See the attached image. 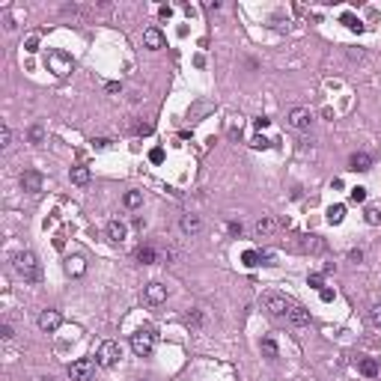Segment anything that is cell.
Segmentation results:
<instances>
[{
	"mask_svg": "<svg viewBox=\"0 0 381 381\" xmlns=\"http://www.w3.org/2000/svg\"><path fill=\"white\" fill-rule=\"evenodd\" d=\"M12 265H15V271L24 277V283H39V280H42V265H39V259H36L33 250H21V253H15Z\"/></svg>",
	"mask_w": 381,
	"mask_h": 381,
	"instance_id": "6da1fadb",
	"label": "cell"
},
{
	"mask_svg": "<svg viewBox=\"0 0 381 381\" xmlns=\"http://www.w3.org/2000/svg\"><path fill=\"white\" fill-rule=\"evenodd\" d=\"M131 351H134L137 357H149V354L155 351V331H152V328L134 331V334H131Z\"/></svg>",
	"mask_w": 381,
	"mask_h": 381,
	"instance_id": "7a4b0ae2",
	"label": "cell"
},
{
	"mask_svg": "<svg viewBox=\"0 0 381 381\" xmlns=\"http://www.w3.org/2000/svg\"><path fill=\"white\" fill-rule=\"evenodd\" d=\"M122 357V349H119V343H113V340H107V343H101V349L95 354V363L98 366H104V369H110V366H116V360Z\"/></svg>",
	"mask_w": 381,
	"mask_h": 381,
	"instance_id": "3957f363",
	"label": "cell"
},
{
	"mask_svg": "<svg viewBox=\"0 0 381 381\" xmlns=\"http://www.w3.org/2000/svg\"><path fill=\"white\" fill-rule=\"evenodd\" d=\"M95 375V360L93 357H78L75 363H69V378L72 381H90Z\"/></svg>",
	"mask_w": 381,
	"mask_h": 381,
	"instance_id": "277c9868",
	"label": "cell"
},
{
	"mask_svg": "<svg viewBox=\"0 0 381 381\" xmlns=\"http://www.w3.org/2000/svg\"><path fill=\"white\" fill-rule=\"evenodd\" d=\"M262 307H265L271 316H286L292 304L286 301L283 295H277V292H265V295H262Z\"/></svg>",
	"mask_w": 381,
	"mask_h": 381,
	"instance_id": "5b68a950",
	"label": "cell"
},
{
	"mask_svg": "<svg viewBox=\"0 0 381 381\" xmlns=\"http://www.w3.org/2000/svg\"><path fill=\"white\" fill-rule=\"evenodd\" d=\"M143 301H146L149 307H161V304L167 301V286L158 283V280L146 283V286H143Z\"/></svg>",
	"mask_w": 381,
	"mask_h": 381,
	"instance_id": "8992f818",
	"label": "cell"
},
{
	"mask_svg": "<svg viewBox=\"0 0 381 381\" xmlns=\"http://www.w3.org/2000/svg\"><path fill=\"white\" fill-rule=\"evenodd\" d=\"M48 69H51L57 78H66V75L72 72V60H69L66 54H60V51H51V54H48Z\"/></svg>",
	"mask_w": 381,
	"mask_h": 381,
	"instance_id": "52a82bcc",
	"label": "cell"
},
{
	"mask_svg": "<svg viewBox=\"0 0 381 381\" xmlns=\"http://www.w3.org/2000/svg\"><path fill=\"white\" fill-rule=\"evenodd\" d=\"M289 125L295 128V131H307V128L313 125V113L307 107H295V110H289Z\"/></svg>",
	"mask_w": 381,
	"mask_h": 381,
	"instance_id": "ba28073f",
	"label": "cell"
},
{
	"mask_svg": "<svg viewBox=\"0 0 381 381\" xmlns=\"http://www.w3.org/2000/svg\"><path fill=\"white\" fill-rule=\"evenodd\" d=\"M36 322H39V328H42L45 334H54V331H60V325H63V316H60L57 310H42Z\"/></svg>",
	"mask_w": 381,
	"mask_h": 381,
	"instance_id": "9c48e42d",
	"label": "cell"
},
{
	"mask_svg": "<svg viewBox=\"0 0 381 381\" xmlns=\"http://www.w3.org/2000/svg\"><path fill=\"white\" fill-rule=\"evenodd\" d=\"M42 185H45V179H42L39 170H24V173H21V188L27 190V194H39Z\"/></svg>",
	"mask_w": 381,
	"mask_h": 381,
	"instance_id": "30bf717a",
	"label": "cell"
},
{
	"mask_svg": "<svg viewBox=\"0 0 381 381\" xmlns=\"http://www.w3.org/2000/svg\"><path fill=\"white\" fill-rule=\"evenodd\" d=\"M179 229H182L188 238L200 235V232H203V221H200V215H182V218H179Z\"/></svg>",
	"mask_w": 381,
	"mask_h": 381,
	"instance_id": "8fae6325",
	"label": "cell"
},
{
	"mask_svg": "<svg viewBox=\"0 0 381 381\" xmlns=\"http://www.w3.org/2000/svg\"><path fill=\"white\" fill-rule=\"evenodd\" d=\"M128 235V226L119 218H113V221H107V241H113V244H122Z\"/></svg>",
	"mask_w": 381,
	"mask_h": 381,
	"instance_id": "7c38bea8",
	"label": "cell"
},
{
	"mask_svg": "<svg viewBox=\"0 0 381 381\" xmlns=\"http://www.w3.org/2000/svg\"><path fill=\"white\" fill-rule=\"evenodd\" d=\"M274 229H277V221H274L271 215H262V218L253 223V235H256V238H268Z\"/></svg>",
	"mask_w": 381,
	"mask_h": 381,
	"instance_id": "4fadbf2b",
	"label": "cell"
},
{
	"mask_svg": "<svg viewBox=\"0 0 381 381\" xmlns=\"http://www.w3.org/2000/svg\"><path fill=\"white\" fill-rule=\"evenodd\" d=\"M143 45H146L149 51L164 48V33H161L158 27H146V30H143Z\"/></svg>",
	"mask_w": 381,
	"mask_h": 381,
	"instance_id": "5bb4252c",
	"label": "cell"
},
{
	"mask_svg": "<svg viewBox=\"0 0 381 381\" xmlns=\"http://www.w3.org/2000/svg\"><path fill=\"white\" fill-rule=\"evenodd\" d=\"M66 274L69 277H84L87 274V259L84 256H69L66 259Z\"/></svg>",
	"mask_w": 381,
	"mask_h": 381,
	"instance_id": "9a60e30c",
	"label": "cell"
},
{
	"mask_svg": "<svg viewBox=\"0 0 381 381\" xmlns=\"http://www.w3.org/2000/svg\"><path fill=\"white\" fill-rule=\"evenodd\" d=\"M286 316H289V322H292L295 328H307V325H310V313H307L304 307H298V304H292Z\"/></svg>",
	"mask_w": 381,
	"mask_h": 381,
	"instance_id": "2e32d148",
	"label": "cell"
},
{
	"mask_svg": "<svg viewBox=\"0 0 381 381\" xmlns=\"http://www.w3.org/2000/svg\"><path fill=\"white\" fill-rule=\"evenodd\" d=\"M69 179H72V185H90V167H84V164H78V167H72L69 170Z\"/></svg>",
	"mask_w": 381,
	"mask_h": 381,
	"instance_id": "e0dca14e",
	"label": "cell"
},
{
	"mask_svg": "<svg viewBox=\"0 0 381 381\" xmlns=\"http://www.w3.org/2000/svg\"><path fill=\"white\" fill-rule=\"evenodd\" d=\"M349 167L354 170V173H357V170H360V173H366V170L372 167V158H369L366 152H354V155L349 158Z\"/></svg>",
	"mask_w": 381,
	"mask_h": 381,
	"instance_id": "ac0fdd59",
	"label": "cell"
},
{
	"mask_svg": "<svg viewBox=\"0 0 381 381\" xmlns=\"http://www.w3.org/2000/svg\"><path fill=\"white\" fill-rule=\"evenodd\" d=\"M325 238H319V235H304V250L307 253H325Z\"/></svg>",
	"mask_w": 381,
	"mask_h": 381,
	"instance_id": "d6986e66",
	"label": "cell"
},
{
	"mask_svg": "<svg viewBox=\"0 0 381 381\" xmlns=\"http://www.w3.org/2000/svg\"><path fill=\"white\" fill-rule=\"evenodd\" d=\"M134 256H137V262H143V265H152V262H158V253H155V247H149V244H140Z\"/></svg>",
	"mask_w": 381,
	"mask_h": 381,
	"instance_id": "ffe728a7",
	"label": "cell"
},
{
	"mask_svg": "<svg viewBox=\"0 0 381 381\" xmlns=\"http://www.w3.org/2000/svg\"><path fill=\"white\" fill-rule=\"evenodd\" d=\"M122 206L125 209H140L143 206V194L140 190H128L125 197H122Z\"/></svg>",
	"mask_w": 381,
	"mask_h": 381,
	"instance_id": "44dd1931",
	"label": "cell"
},
{
	"mask_svg": "<svg viewBox=\"0 0 381 381\" xmlns=\"http://www.w3.org/2000/svg\"><path fill=\"white\" fill-rule=\"evenodd\" d=\"M343 218H346V206L343 203H337V206L328 209V223H343Z\"/></svg>",
	"mask_w": 381,
	"mask_h": 381,
	"instance_id": "7402d4cb",
	"label": "cell"
},
{
	"mask_svg": "<svg viewBox=\"0 0 381 381\" xmlns=\"http://www.w3.org/2000/svg\"><path fill=\"white\" fill-rule=\"evenodd\" d=\"M360 372H363L366 378H375V375H378V363H375L372 357H363V360H360Z\"/></svg>",
	"mask_w": 381,
	"mask_h": 381,
	"instance_id": "603a6c76",
	"label": "cell"
},
{
	"mask_svg": "<svg viewBox=\"0 0 381 381\" xmlns=\"http://www.w3.org/2000/svg\"><path fill=\"white\" fill-rule=\"evenodd\" d=\"M241 262H244L247 268H256V265H262V253H259V250H244Z\"/></svg>",
	"mask_w": 381,
	"mask_h": 381,
	"instance_id": "cb8c5ba5",
	"label": "cell"
},
{
	"mask_svg": "<svg viewBox=\"0 0 381 381\" xmlns=\"http://www.w3.org/2000/svg\"><path fill=\"white\" fill-rule=\"evenodd\" d=\"M27 137H30L33 146H42V143H45V128H42V125H33L30 131H27Z\"/></svg>",
	"mask_w": 381,
	"mask_h": 381,
	"instance_id": "d4e9b609",
	"label": "cell"
},
{
	"mask_svg": "<svg viewBox=\"0 0 381 381\" xmlns=\"http://www.w3.org/2000/svg\"><path fill=\"white\" fill-rule=\"evenodd\" d=\"M9 146H12V128H9V125H0V149L6 152Z\"/></svg>",
	"mask_w": 381,
	"mask_h": 381,
	"instance_id": "484cf974",
	"label": "cell"
},
{
	"mask_svg": "<svg viewBox=\"0 0 381 381\" xmlns=\"http://www.w3.org/2000/svg\"><path fill=\"white\" fill-rule=\"evenodd\" d=\"M262 351H265V354H268L271 360H274V357H280V351H277V343H274L271 337H265V340H262Z\"/></svg>",
	"mask_w": 381,
	"mask_h": 381,
	"instance_id": "4316f807",
	"label": "cell"
},
{
	"mask_svg": "<svg viewBox=\"0 0 381 381\" xmlns=\"http://www.w3.org/2000/svg\"><path fill=\"white\" fill-rule=\"evenodd\" d=\"M343 24H346V27H351V30H357V33L363 30V24H360V21L351 15V12H346V15H343Z\"/></svg>",
	"mask_w": 381,
	"mask_h": 381,
	"instance_id": "83f0119b",
	"label": "cell"
},
{
	"mask_svg": "<svg viewBox=\"0 0 381 381\" xmlns=\"http://www.w3.org/2000/svg\"><path fill=\"white\" fill-rule=\"evenodd\" d=\"M369 322H372L375 328H381V301L378 304H372V310H369Z\"/></svg>",
	"mask_w": 381,
	"mask_h": 381,
	"instance_id": "f1b7e54d",
	"label": "cell"
},
{
	"mask_svg": "<svg viewBox=\"0 0 381 381\" xmlns=\"http://www.w3.org/2000/svg\"><path fill=\"white\" fill-rule=\"evenodd\" d=\"M349 200H351V203H363V200H366V188H351L349 190Z\"/></svg>",
	"mask_w": 381,
	"mask_h": 381,
	"instance_id": "f546056e",
	"label": "cell"
},
{
	"mask_svg": "<svg viewBox=\"0 0 381 381\" xmlns=\"http://www.w3.org/2000/svg\"><path fill=\"white\" fill-rule=\"evenodd\" d=\"M378 221H381V209H375V206H369V209H366V223H372V226H375Z\"/></svg>",
	"mask_w": 381,
	"mask_h": 381,
	"instance_id": "4dcf8cb0",
	"label": "cell"
},
{
	"mask_svg": "<svg viewBox=\"0 0 381 381\" xmlns=\"http://www.w3.org/2000/svg\"><path fill=\"white\" fill-rule=\"evenodd\" d=\"M185 322H188L190 328H200V325H203V313H200V310H190Z\"/></svg>",
	"mask_w": 381,
	"mask_h": 381,
	"instance_id": "1f68e13d",
	"label": "cell"
},
{
	"mask_svg": "<svg viewBox=\"0 0 381 381\" xmlns=\"http://www.w3.org/2000/svg\"><path fill=\"white\" fill-rule=\"evenodd\" d=\"M12 337H15V331H12V325H6V322H3V325H0V340H3V343H9Z\"/></svg>",
	"mask_w": 381,
	"mask_h": 381,
	"instance_id": "d6a6232c",
	"label": "cell"
},
{
	"mask_svg": "<svg viewBox=\"0 0 381 381\" xmlns=\"http://www.w3.org/2000/svg\"><path fill=\"white\" fill-rule=\"evenodd\" d=\"M24 51H39V36H30V39H27V42H24Z\"/></svg>",
	"mask_w": 381,
	"mask_h": 381,
	"instance_id": "836d02e7",
	"label": "cell"
},
{
	"mask_svg": "<svg viewBox=\"0 0 381 381\" xmlns=\"http://www.w3.org/2000/svg\"><path fill=\"white\" fill-rule=\"evenodd\" d=\"M226 232H229V235H241V223L229 221V223H226Z\"/></svg>",
	"mask_w": 381,
	"mask_h": 381,
	"instance_id": "e575fe53",
	"label": "cell"
},
{
	"mask_svg": "<svg viewBox=\"0 0 381 381\" xmlns=\"http://www.w3.org/2000/svg\"><path fill=\"white\" fill-rule=\"evenodd\" d=\"M104 90H107L110 95H116V93H122V84H119V81H110V84H107Z\"/></svg>",
	"mask_w": 381,
	"mask_h": 381,
	"instance_id": "d590c367",
	"label": "cell"
},
{
	"mask_svg": "<svg viewBox=\"0 0 381 381\" xmlns=\"http://www.w3.org/2000/svg\"><path fill=\"white\" fill-rule=\"evenodd\" d=\"M307 283L313 286V289H325V286H322V274H310V277H307Z\"/></svg>",
	"mask_w": 381,
	"mask_h": 381,
	"instance_id": "8d00e7d4",
	"label": "cell"
},
{
	"mask_svg": "<svg viewBox=\"0 0 381 381\" xmlns=\"http://www.w3.org/2000/svg\"><path fill=\"white\" fill-rule=\"evenodd\" d=\"M250 146H253V149H265V146H268V140H265V137H253V140H250Z\"/></svg>",
	"mask_w": 381,
	"mask_h": 381,
	"instance_id": "74e56055",
	"label": "cell"
},
{
	"mask_svg": "<svg viewBox=\"0 0 381 381\" xmlns=\"http://www.w3.org/2000/svg\"><path fill=\"white\" fill-rule=\"evenodd\" d=\"M149 158L155 161V164H161V161H164V149H152V152H149Z\"/></svg>",
	"mask_w": 381,
	"mask_h": 381,
	"instance_id": "f35d334b",
	"label": "cell"
},
{
	"mask_svg": "<svg viewBox=\"0 0 381 381\" xmlns=\"http://www.w3.org/2000/svg\"><path fill=\"white\" fill-rule=\"evenodd\" d=\"M93 143L98 146V149H107V146H110V140H107V137H95Z\"/></svg>",
	"mask_w": 381,
	"mask_h": 381,
	"instance_id": "ab89813d",
	"label": "cell"
},
{
	"mask_svg": "<svg viewBox=\"0 0 381 381\" xmlns=\"http://www.w3.org/2000/svg\"><path fill=\"white\" fill-rule=\"evenodd\" d=\"M319 295H322V301H334V292L331 289H319Z\"/></svg>",
	"mask_w": 381,
	"mask_h": 381,
	"instance_id": "60d3db41",
	"label": "cell"
},
{
	"mask_svg": "<svg viewBox=\"0 0 381 381\" xmlns=\"http://www.w3.org/2000/svg\"><path fill=\"white\" fill-rule=\"evenodd\" d=\"M253 125H256V128H265V125H268V116H256Z\"/></svg>",
	"mask_w": 381,
	"mask_h": 381,
	"instance_id": "b9f144b4",
	"label": "cell"
},
{
	"mask_svg": "<svg viewBox=\"0 0 381 381\" xmlns=\"http://www.w3.org/2000/svg\"><path fill=\"white\" fill-rule=\"evenodd\" d=\"M349 259H351V262H354V265H357V262L363 259V253H360V250H351V253H349Z\"/></svg>",
	"mask_w": 381,
	"mask_h": 381,
	"instance_id": "7bdbcfd3",
	"label": "cell"
},
{
	"mask_svg": "<svg viewBox=\"0 0 381 381\" xmlns=\"http://www.w3.org/2000/svg\"><path fill=\"white\" fill-rule=\"evenodd\" d=\"M158 15H161V18H170V15H173V9H170V6H161Z\"/></svg>",
	"mask_w": 381,
	"mask_h": 381,
	"instance_id": "ee69618b",
	"label": "cell"
}]
</instances>
